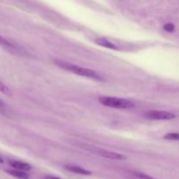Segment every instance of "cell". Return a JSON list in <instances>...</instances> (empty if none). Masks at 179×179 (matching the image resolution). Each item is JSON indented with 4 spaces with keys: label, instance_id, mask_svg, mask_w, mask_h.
<instances>
[{
    "label": "cell",
    "instance_id": "cell-5",
    "mask_svg": "<svg viewBox=\"0 0 179 179\" xmlns=\"http://www.w3.org/2000/svg\"><path fill=\"white\" fill-rule=\"evenodd\" d=\"M10 165L15 170H22V171H26V170H30L31 169V166L29 163H23V162L18 161H10Z\"/></svg>",
    "mask_w": 179,
    "mask_h": 179
},
{
    "label": "cell",
    "instance_id": "cell-6",
    "mask_svg": "<svg viewBox=\"0 0 179 179\" xmlns=\"http://www.w3.org/2000/svg\"><path fill=\"white\" fill-rule=\"evenodd\" d=\"M65 168H66L67 170L72 171V172H73V173H77V174L85 175V176H88V175H91V171H89V170H86V169L82 168V167H80V166L65 165Z\"/></svg>",
    "mask_w": 179,
    "mask_h": 179
},
{
    "label": "cell",
    "instance_id": "cell-15",
    "mask_svg": "<svg viewBox=\"0 0 179 179\" xmlns=\"http://www.w3.org/2000/svg\"><path fill=\"white\" fill-rule=\"evenodd\" d=\"M4 163V160H3V158L0 157V163Z\"/></svg>",
    "mask_w": 179,
    "mask_h": 179
},
{
    "label": "cell",
    "instance_id": "cell-11",
    "mask_svg": "<svg viewBox=\"0 0 179 179\" xmlns=\"http://www.w3.org/2000/svg\"><path fill=\"white\" fill-rule=\"evenodd\" d=\"M163 138L170 141H179V133H169L166 134Z\"/></svg>",
    "mask_w": 179,
    "mask_h": 179
},
{
    "label": "cell",
    "instance_id": "cell-13",
    "mask_svg": "<svg viewBox=\"0 0 179 179\" xmlns=\"http://www.w3.org/2000/svg\"><path fill=\"white\" fill-rule=\"evenodd\" d=\"M163 29L168 32H173L175 30V26L172 23H167L163 26Z\"/></svg>",
    "mask_w": 179,
    "mask_h": 179
},
{
    "label": "cell",
    "instance_id": "cell-1",
    "mask_svg": "<svg viewBox=\"0 0 179 179\" xmlns=\"http://www.w3.org/2000/svg\"><path fill=\"white\" fill-rule=\"evenodd\" d=\"M55 64L59 67L62 68L64 70L71 72V73H74V74H77V75L87 77V78L93 79V80H95V81H103V78L101 77V75L99 73L93 70V69L80 67V66L73 65V64L62 61V60H55Z\"/></svg>",
    "mask_w": 179,
    "mask_h": 179
},
{
    "label": "cell",
    "instance_id": "cell-12",
    "mask_svg": "<svg viewBox=\"0 0 179 179\" xmlns=\"http://www.w3.org/2000/svg\"><path fill=\"white\" fill-rule=\"evenodd\" d=\"M134 175L135 177H137L139 179H156L148 175L142 173V172H134Z\"/></svg>",
    "mask_w": 179,
    "mask_h": 179
},
{
    "label": "cell",
    "instance_id": "cell-10",
    "mask_svg": "<svg viewBox=\"0 0 179 179\" xmlns=\"http://www.w3.org/2000/svg\"><path fill=\"white\" fill-rule=\"evenodd\" d=\"M0 93L5 94L7 96H12V93L11 89L2 81H0Z\"/></svg>",
    "mask_w": 179,
    "mask_h": 179
},
{
    "label": "cell",
    "instance_id": "cell-8",
    "mask_svg": "<svg viewBox=\"0 0 179 179\" xmlns=\"http://www.w3.org/2000/svg\"><path fill=\"white\" fill-rule=\"evenodd\" d=\"M0 45H3L4 47L7 48V49L11 50H18V48L17 47V45H15L14 43H12V41L8 40L7 39H5L4 37L0 36Z\"/></svg>",
    "mask_w": 179,
    "mask_h": 179
},
{
    "label": "cell",
    "instance_id": "cell-2",
    "mask_svg": "<svg viewBox=\"0 0 179 179\" xmlns=\"http://www.w3.org/2000/svg\"><path fill=\"white\" fill-rule=\"evenodd\" d=\"M98 101L103 106L115 107V108L126 109V108H131L134 107V102L126 99L115 98V97H110V96H100Z\"/></svg>",
    "mask_w": 179,
    "mask_h": 179
},
{
    "label": "cell",
    "instance_id": "cell-7",
    "mask_svg": "<svg viewBox=\"0 0 179 179\" xmlns=\"http://www.w3.org/2000/svg\"><path fill=\"white\" fill-rule=\"evenodd\" d=\"M95 43L97 45L103 46V47H106V48H108V49H117L116 45H115L114 43H112L111 41H109L107 39H104V38H98V39H96L95 40Z\"/></svg>",
    "mask_w": 179,
    "mask_h": 179
},
{
    "label": "cell",
    "instance_id": "cell-4",
    "mask_svg": "<svg viewBox=\"0 0 179 179\" xmlns=\"http://www.w3.org/2000/svg\"><path fill=\"white\" fill-rule=\"evenodd\" d=\"M95 154H97L98 156L107 159H111V160H115V161H121V160H125L126 157L121 155L120 153L113 152L109 151L107 149H103V148H97L94 150Z\"/></svg>",
    "mask_w": 179,
    "mask_h": 179
},
{
    "label": "cell",
    "instance_id": "cell-14",
    "mask_svg": "<svg viewBox=\"0 0 179 179\" xmlns=\"http://www.w3.org/2000/svg\"><path fill=\"white\" fill-rule=\"evenodd\" d=\"M46 179H60L59 178V177H47Z\"/></svg>",
    "mask_w": 179,
    "mask_h": 179
},
{
    "label": "cell",
    "instance_id": "cell-9",
    "mask_svg": "<svg viewBox=\"0 0 179 179\" xmlns=\"http://www.w3.org/2000/svg\"><path fill=\"white\" fill-rule=\"evenodd\" d=\"M7 172L9 173L10 175L13 176L15 177H18L19 179H28V175L24 172L22 170H7Z\"/></svg>",
    "mask_w": 179,
    "mask_h": 179
},
{
    "label": "cell",
    "instance_id": "cell-3",
    "mask_svg": "<svg viewBox=\"0 0 179 179\" xmlns=\"http://www.w3.org/2000/svg\"><path fill=\"white\" fill-rule=\"evenodd\" d=\"M144 116L150 120H172L176 118V115L168 111H159V110H149L144 113Z\"/></svg>",
    "mask_w": 179,
    "mask_h": 179
}]
</instances>
